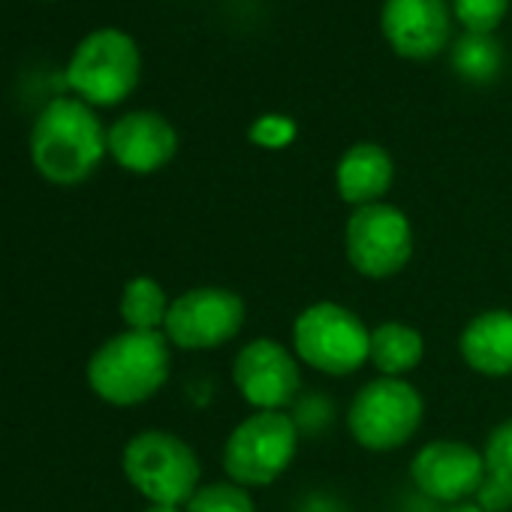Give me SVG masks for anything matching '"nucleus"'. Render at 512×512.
<instances>
[{
	"label": "nucleus",
	"mask_w": 512,
	"mask_h": 512,
	"mask_svg": "<svg viewBox=\"0 0 512 512\" xmlns=\"http://www.w3.org/2000/svg\"><path fill=\"white\" fill-rule=\"evenodd\" d=\"M106 136L109 130H103L94 106L79 97H58L31 127V163L52 184H82L106 157Z\"/></svg>",
	"instance_id": "nucleus-1"
},
{
	"label": "nucleus",
	"mask_w": 512,
	"mask_h": 512,
	"mask_svg": "<svg viewBox=\"0 0 512 512\" xmlns=\"http://www.w3.org/2000/svg\"><path fill=\"white\" fill-rule=\"evenodd\" d=\"M169 377V338L163 332H121L88 362L91 389L115 404L133 407L160 392Z\"/></svg>",
	"instance_id": "nucleus-2"
},
{
	"label": "nucleus",
	"mask_w": 512,
	"mask_h": 512,
	"mask_svg": "<svg viewBox=\"0 0 512 512\" xmlns=\"http://www.w3.org/2000/svg\"><path fill=\"white\" fill-rule=\"evenodd\" d=\"M139 73L136 40L118 28H100L76 46L67 64V85L88 106H118L139 85Z\"/></svg>",
	"instance_id": "nucleus-3"
},
{
	"label": "nucleus",
	"mask_w": 512,
	"mask_h": 512,
	"mask_svg": "<svg viewBox=\"0 0 512 512\" xmlns=\"http://www.w3.org/2000/svg\"><path fill=\"white\" fill-rule=\"evenodd\" d=\"M124 473L151 503L178 506L196 494L199 458L169 431H142L124 446Z\"/></svg>",
	"instance_id": "nucleus-4"
},
{
	"label": "nucleus",
	"mask_w": 512,
	"mask_h": 512,
	"mask_svg": "<svg viewBox=\"0 0 512 512\" xmlns=\"http://www.w3.org/2000/svg\"><path fill=\"white\" fill-rule=\"evenodd\" d=\"M293 347L305 365L341 377L365 365L371 332L353 311L335 302H317L296 317Z\"/></svg>",
	"instance_id": "nucleus-5"
},
{
	"label": "nucleus",
	"mask_w": 512,
	"mask_h": 512,
	"mask_svg": "<svg viewBox=\"0 0 512 512\" xmlns=\"http://www.w3.org/2000/svg\"><path fill=\"white\" fill-rule=\"evenodd\" d=\"M296 422L281 410H260L247 416L226 440L223 467L238 485L275 482L296 455Z\"/></svg>",
	"instance_id": "nucleus-6"
},
{
	"label": "nucleus",
	"mask_w": 512,
	"mask_h": 512,
	"mask_svg": "<svg viewBox=\"0 0 512 512\" xmlns=\"http://www.w3.org/2000/svg\"><path fill=\"white\" fill-rule=\"evenodd\" d=\"M347 422L356 443L386 452L404 446L416 434L422 422V398L410 383L398 377H380L353 398Z\"/></svg>",
	"instance_id": "nucleus-7"
},
{
	"label": "nucleus",
	"mask_w": 512,
	"mask_h": 512,
	"mask_svg": "<svg viewBox=\"0 0 512 512\" xmlns=\"http://www.w3.org/2000/svg\"><path fill=\"white\" fill-rule=\"evenodd\" d=\"M410 253V220L395 205L371 202L353 211L347 223V256L359 275L389 278L407 266Z\"/></svg>",
	"instance_id": "nucleus-8"
},
{
	"label": "nucleus",
	"mask_w": 512,
	"mask_h": 512,
	"mask_svg": "<svg viewBox=\"0 0 512 512\" xmlns=\"http://www.w3.org/2000/svg\"><path fill=\"white\" fill-rule=\"evenodd\" d=\"M244 326V302L232 290L199 287L169 305L163 335L181 350H211L238 335Z\"/></svg>",
	"instance_id": "nucleus-9"
},
{
	"label": "nucleus",
	"mask_w": 512,
	"mask_h": 512,
	"mask_svg": "<svg viewBox=\"0 0 512 512\" xmlns=\"http://www.w3.org/2000/svg\"><path fill=\"white\" fill-rule=\"evenodd\" d=\"M232 380L244 401L260 410H281L299 389V365L293 353L269 338H256L238 350Z\"/></svg>",
	"instance_id": "nucleus-10"
},
{
	"label": "nucleus",
	"mask_w": 512,
	"mask_h": 512,
	"mask_svg": "<svg viewBox=\"0 0 512 512\" xmlns=\"http://www.w3.org/2000/svg\"><path fill=\"white\" fill-rule=\"evenodd\" d=\"M380 31L395 55L407 61H431L449 46L452 13L443 0H386Z\"/></svg>",
	"instance_id": "nucleus-11"
},
{
	"label": "nucleus",
	"mask_w": 512,
	"mask_h": 512,
	"mask_svg": "<svg viewBox=\"0 0 512 512\" xmlns=\"http://www.w3.org/2000/svg\"><path fill=\"white\" fill-rule=\"evenodd\" d=\"M413 482L434 500H461L476 494L485 479V455L458 440H434L413 458Z\"/></svg>",
	"instance_id": "nucleus-12"
},
{
	"label": "nucleus",
	"mask_w": 512,
	"mask_h": 512,
	"mask_svg": "<svg viewBox=\"0 0 512 512\" xmlns=\"http://www.w3.org/2000/svg\"><path fill=\"white\" fill-rule=\"evenodd\" d=\"M109 154L118 166L136 175L163 169L178 151L175 127L157 112H127L109 127Z\"/></svg>",
	"instance_id": "nucleus-13"
},
{
	"label": "nucleus",
	"mask_w": 512,
	"mask_h": 512,
	"mask_svg": "<svg viewBox=\"0 0 512 512\" xmlns=\"http://www.w3.org/2000/svg\"><path fill=\"white\" fill-rule=\"evenodd\" d=\"M392 178H395L392 157L374 142H359L347 148L335 169V184L341 199L356 208L380 202V196L392 187Z\"/></svg>",
	"instance_id": "nucleus-14"
},
{
	"label": "nucleus",
	"mask_w": 512,
	"mask_h": 512,
	"mask_svg": "<svg viewBox=\"0 0 512 512\" xmlns=\"http://www.w3.org/2000/svg\"><path fill=\"white\" fill-rule=\"evenodd\" d=\"M461 356L479 374H512V314L485 311L473 317L461 332Z\"/></svg>",
	"instance_id": "nucleus-15"
},
{
	"label": "nucleus",
	"mask_w": 512,
	"mask_h": 512,
	"mask_svg": "<svg viewBox=\"0 0 512 512\" xmlns=\"http://www.w3.org/2000/svg\"><path fill=\"white\" fill-rule=\"evenodd\" d=\"M425 344L422 335L404 323H383L371 332L368 359L377 365L383 377H401L422 362Z\"/></svg>",
	"instance_id": "nucleus-16"
},
{
	"label": "nucleus",
	"mask_w": 512,
	"mask_h": 512,
	"mask_svg": "<svg viewBox=\"0 0 512 512\" xmlns=\"http://www.w3.org/2000/svg\"><path fill=\"white\" fill-rule=\"evenodd\" d=\"M169 314L166 293L151 278H133L121 293V320L133 332H160Z\"/></svg>",
	"instance_id": "nucleus-17"
},
{
	"label": "nucleus",
	"mask_w": 512,
	"mask_h": 512,
	"mask_svg": "<svg viewBox=\"0 0 512 512\" xmlns=\"http://www.w3.org/2000/svg\"><path fill=\"white\" fill-rule=\"evenodd\" d=\"M500 46L482 34H464L452 49V67L467 82H491L500 73Z\"/></svg>",
	"instance_id": "nucleus-18"
},
{
	"label": "nucleus",
	"mask_w": 512,
	"mask_h": 512,
	"mask_svg": "<svg viewBox=\"0 0 512 512\" xmlns=\"http://www.w3.org/2000/svg\"><path fill=\"white\" fill-rule=\"evenodd\" d=\"M184 512H253V500L238 482H211L196 488Z\"/></svg>",
	"instance_id": "nucleus-19"
},
{
	"label": "nucleus",
	"mask_w": 512,
	"mask_h": 512,
	"mask_svg": "<svg viewBox=\"0 0 512 512\" xmlns=\"http://www.w3.org/2000/svg\"><path fill=\"white\" fill-rule=\"evenodd\" d=\"M509 13V0H452V16L467 34L491 37Z\"/></svg>",
	"instance_id": "nucleus-20"
},
{
	"label": "nucleus",
	"mask_w": 512,
	"mask_h": 512,
	"mask_svg": "<svg viewBox=\"0 0 512 512\" xmlns=\"http://www.w3.org/2000/svg\"><path fill=\"white\" fill-rule=\"evenodd\" d=\"M485 473L512 482V419L491 431L485 443Z\"/></svg>",
	"instance_id": "nucleus-21"
},
{
	"label": "nucleus",
	"mask_w": 512,
	"mask_h": 512,
	"mask_svg": "<svg viewBox=\"0 0 512 512\" xmlns=\"http://www.w3.org/2000/svg\"><path fill=\"white\" fill-rule=\"evenodd\" d=\"M296 139V124L284 115H263L250 127V142L263 148H284Z\"/></svg>",
	"instance_id": "nucleus-22"
},
{
	"label": "nucleus",
	"mask_w": 512,
	"mask_h": 512,
	"mask_svg": "<svg viewBox=\"0 0 512 512\" xmlns=\"http://www.w3.org/2000/svg\"><path fill=\"white\" fill-rule=\"evenodd\" d=\"M446 512H485L479 503H458V506H452V509H446Z\"/></svg>",
	"instance_id": "nucleus-23"
},
{
	"label": "nucleus",
	"mask_w": 512,
	"mask_h": 512,
	"mask_svg": "<svg viewBox=\"0 0 512 512\" xmlns=\"http://www.w3.org/2000/svg\"><path fill=\"white\" fill-rule=\"evenodd\" d=\"M145 512H181L178 506H166V503H151Z\"/></svg>",
	"instance_id": "nucleus-24"
}]
</instances>
